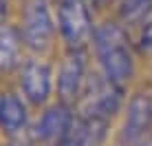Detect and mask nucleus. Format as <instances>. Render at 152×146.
<instances>
[{
	"label": "nucleus",
	"instance_id": "1",
	"mask_svg": "<svg viewBox=\"0 0 152 146\" xmlns=\"http://www.w3.org/2000/svg\"><path fill=\"white\" fill-rule=\"evenodd\" d=\"M93 49H95L97 62L102 73L113 82L121 86L132 77L134 73V58H132V46L117 22H104L95 29L93 35Z\"/></svg>",
	"mask_w": 152,
	"mask_h": 146
},
{
	"label": "nucleus",
	"instance_id": "2",
	"mask_svg": "<svg viewBox=\"0 0 152 146\" xmlns=\"http://www.w3.org/2000/svg\"><path fill=\"white\" fill-rule=\"evenodd\" d=\"M13 88L24 97L33 111L51 104V97L55 93V73L53 64L44 55H29L22 60L18 71L11 77Z\"/></svg>",
	"mask_w": 152,
	"mask_h": 146
},
{
	"label": "nucleus",
	"instance_id": "3",
	"mask_svg": "<svg viewBox=\"0 0 152 146\" xmlns=\"http://www.w3.org/2000/svg\"><path fill=\"white\" fill-rule=\"evenodd\" d=\"M29 55H44L51 49L57 24L49 0H24L20 7V22L15 24Z\"/></svg>",
	"mask_w": 152,
	"mask_h": 146
},
{
	"label": "nucleus",
	"instance_id": "4",
	"mask_svg": "<svg viewBox=\"0 0 152 146\" xmlns=\"http://www.w3.org/2000/svg\"><path fill=\"white\" fill-rule=\"evenodd\" d=\"M77 102H80L82 117L108 122L121 108V86L113 84L104 73H93L86 77V84H84Z\"/></svg>",
	"mask_w": 152,
	"mask_h": 146
},
{
	"label": "nucleus",
	"instance_id": "5",
	"mask_svg": "<svg viewBox=\"0 0 152 146\" xmlns=\"http://www.w3.org/2000/svg\"><path fill=\"white\" fill-rule=\"evenodd\" d=\"M86 0H57V31L69 51H82L95 35Z\"/></svg>",
	"mask_w": 152,
	"mask_h": 146
},
{
	"label": "nucleus",
	"instance_id": "6",
	"mask_svg": "<svg viewBox=\"0 0 152 146\" xmlns=\"http://www.w3.org/2000/svg\"><path fill=\"white\" fill-rule=\"evenodd\" d=\"M73 119H75V113H73L71 104L60 100L51 102L38 108V113L33 115L27 139L33 146H57L69 133Z\"/></svg>",
	"mask_w": 152,
	"mask_h": 146
},
{
	"label": "nucleus",
	"instance_id": "7",
	"mask_svg": "<svg viewBox=\"0 0 152 146\" xmlns=\"http://www.w3.org/2000/svg\"><path fill=\"white\" fill-rule=\"evenodd\" d=\"M31 104L13 88V84H0V139L27 137L33 122Z\"/></svg>",
	"mask_w": 152,
	"mask_h": 146
},
{
	"label": "nucleus",
	"instance_id": "8",
	"mask_svg": "<svg viewBox=\"0 0 152 146\" xmlns=\"http://www.w3.org/2000/svg\"><path fill=\"white\" fill-rule=\"evenodd\" d=\"M86 84V62L82 51H69L64 60L60 62L55 77V93L57 100L66 104H75L82 95V88Z\"/></svg>",
	"mask_w": 152,
	"mask_h": 146
},
{
	"label": "nucleus",
	"instance_id": "9",
	"mask_svg": "<svg viewBox=\"0 0 152 146\" xmlns=\"http://www.w3.org/2000/svg\"><path fill=\"white\" fill-rule=\"evenodd\" d=\"M152 128V95L137 93L128 102L126 108V122L119 133V142L126 146L139 144Z\"/></svg>",
	"mask_w": 152,
	"mask_h": 146
},
{
	"label": "nucleus",
	"instance_id": "10",
	"mask_svg": "<svg viewBox=\"0 0 152 146\" xmlns=\"http://www.w3.org/2000/svg\"><path fill=\"white\" fill-rule=\"evenodd\" d=\"M24 58H27V49L20 40L15 24H0V80L13 77Z\"/></svg>",
	"mask_w": 152,
	"mask_h": 146
},
{
	"label": "nucleus",
	"instance_id": "11",
	"mask_svg": "<svg viewBox=\"0 0 152 146\" xmlns=\"http://www.w3.org/2000/svg\"><path fill=\"white\" fill-rule=\"evenodd\" d=\"M152 11V0H121L119 2V20L124 24H139Z\"/></svg>",
	"mask_w": 152,
	"mask_h": 146
},
{
	"label": "nucleus",
	"instance_id": "12",
	"mask_svg": "<svg viewBox=\"0 0 152 146\" xmlns=\"http://www.w3.org/2000/svg\"><path fill=\"white\" fill-rule=\"evenodd\" d=\"M141 27H139V49L143 53L152 55V11L141 20Z\"/></svg>",
	"mask_w": 152,
	"mask_h": 146
},
{
	"label": "nucleus",
	"instance_id": "13",
	"mask_svg": "<svg viewBox=\"0 0 152 146\" xmlns=\"http://www.w3.org/2000/svg\"><path fill=\"white\" fill-rule=\"evenodd\" d=\"M0 146H33L27 137L22 139H0Z\"/></svg>",
	"mask_w": 152,
	"mask_h": 146
},
{
	"label": "nucleus",
	"instance_id": "14",
	"mask_svg": "<svg viewBox=\"0 0 152 146\" xmlns=\"http://www.w3.org/2000/svg\"><path fill=\"white\" fill-rule=\"evenodd\" d=\"M139 146H152V135H148V137H143L139 142Z\"/></svg>",
	"mask_w": 152,
	"mask_h": 146
},
{
	"label": "nucleus",
	"instance_id": "15",
	"mask_svg": "<svg viewBox=\"0 0 152 146\" xmlns=\"http://www.w3.org/2000/svg\"><path fill=\"white\" fill-rule=\"evenodd\" d=\"M99 2H108V0H99Z\"/></svg>",
	"mask_w": 152,
	"mask_h": 146
}]
</instances>
